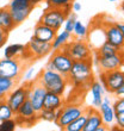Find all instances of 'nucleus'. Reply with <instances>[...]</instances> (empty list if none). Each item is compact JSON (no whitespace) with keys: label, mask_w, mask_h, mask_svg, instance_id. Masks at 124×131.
Wrapping results in <instances>:
<instances>
[{"label":"nucleus","mask_w":124,"mask_h":131,"mask_svg":"<svg viewBox=\"0 0 124 131\" xmlns=\"http://www.w3.org/2000/svg\"><path fill=\"white\" fill-rule=\"evenodd\" d=\"M100 82L106 92L113 94L124 83V70L119 68L109 72H100Z\"/></svg>","instance_id":"8"},{"label":"nucleus","mask_w":124,"mask_h":131,"mask_svg":"<svg viewBox=\"0 0 124 131\" xmlns=\"http://www.w3.org/2000/svg\"><path fill=\"white\" fill-rule=\"evenodd\" d=\"M86 121H87V110H85V112L80 117H78L75 121H73L70 124L67 125L65 128V130L66 131H84Z\"/></svg>","instance_id":"24"},{"label":"nucleus","mask_w":124,"mask_h":131,"mask_svg":"<svg viewBox=\"0 0 124 131\" xmlns=\"http://www.w3.org/2000/svg\"><path fill=\"white\" fill-rule=\"evenodd\" d=\"M34 10V6L24 7V8H12L11 11V16L13 18V21L16 25L22 24L23 21H25L28 19V17L30 16L31 11Z\"/></svg>","instance_id":"21"},{"label":"nucleus","mask_w":124,"mask_h":131,"mask_svg":"<svg viewBox=\"0 0 124 131\" xmlns=\"http://www.w3.org/2000/svg\"><path fill=\"white\" fill-rule=\"evenodd\" d=\"M14 113L11 110V107L8 106V104L6 103V100H3L0 103V122L5 121V119H10L13 118Z\"/></svg>","instance_id":"28"},{"label":"nucleus","mask_w":124,"mask_h":131,"mask_svg":"<svg viewBox=\"0 0 124 131\" xmlns=\"http://www.w3.org/2000/svg\"><path fill=\"white\" fill-rule=\"evenodd\" d=\"M38 118H39V119H43V121L54 122V123H55V121H56V111L42 108V110L38 112Z\"/></svg>","instance_id":"29"},{"label":"nucleus","mask_w":124,"mask_h":131,"mask_svg":"<svg viewBox=\"0 0 124 131\" xmlns=\"http://www.w3.org/2000/svg\"><path fill=\"white\" fill-rule=\"evenodd\" d=\"M67 79H68V83H72L75 88L84 87L86 85L91 86L93 81L92 59L73 61L72 68Z\"/></svg>","instance_id":"1"},{"label":"nucleus","mask_w":124,"mask_h":131,"mask_svg":"<svg viewBox=\"0 0 124 131\" xmlns=\"http://www.w3.org/2000/svg\"><path fill=\"white\" fill-rule=\"evenodd\" d=\"M62 50L67 52L73 61H80V60H90L92 59V50L85 39H75L69 41L65 47H62Z\"/></svg>","instance_id":"6"},{"label":"nucleus","mask_w":124,"mask_h":131,"mask_svg":"<svg viewBox=\"0 0 124 131\" xmlns=\"http://www.w3.org/2000/svg\"><path fill=\"white\" fill-rule=\"evenodd\" d=\"M96 63L100 72H109L113 69H119L124 66V50H119L113 55L98 56L96 57Z\"/></svg>","instance_id":"10"},{"label":"nucleus","mask_w":124,"mask_h":131,"mask_svg":"<svg viewBox=\"0 0 124 131\" xmlns=\"http://www.w3.org/2000/svg\"><path fill=\"white\" fill-rule=\"evenodd\" d=\"M115 122L117 124V128L119 130H124V111L123 112H118L115 116Z\"/></svg>","instance_id":"34"},{"label":"nucleus","mask_w":124,"mask_h":131,"mask_svg":"<svg viewBox=\"0 0 124 131\" xmlns=\"http://www.w3.org/2000/svg\"><path fill=\"white\" fill-rule=\"evenodd\" d=\"M14 117H16L14 119H16L18 125H26V126H31L32 124L36 123L37 119H39L38 113L35 111L34 106L31 105L29 99H26L22 104L18 111L14 113Z\"/></svg>","instance_id":"11"},{"label":"nucleus","mask_w":124,"mask_h":131,"mask_svg":"<svg viewBox=\"0 0 124 131\" xmlns=\"http://www.w3.org/2000/svg\"><path fill=\"white\" fill-rule=\"evenodd\" d=\"M53 51L51 43L49 42H42L36 38L31 37L29 43L25 45V49L23 54L20 55L22 59L24 60H39L42 57L47 56Z\"/></svg>","instance_id":"3"},{"label":"nucleus","mask_w":124,"mask_h":131,"mask_svg":"<svg viewBox=\"0 0 124 131\" xmlns=\"http://www.w3.org/2000/svg\"><path fill=\"white\" fill-rule=\"evenodd\" d=\"M17 125V122L13 118L5 119V121L0 122V131H13Z\"/></svg>","instance_id":"31"},{"label":"nucleus","mask_w":124,"mask_h":131,"mask_svg":"<svg viewBox=\"0 0 124 131\" xmlns=\"http://www.w3.org/2000/svg\"><path fill=\"white\" fill-rule=\"evenodd\" d=\"M105 39L110 44L115 45L118 49L124 48V35L117 29V26L113 24H106L105 25Z\"/></svg>","instance_id":"14"},{"label":"nucleus","mask_w":124,"mask_h":131,"mask_svg":"<svg viewBox=\"0 0 124 131\" xmlns=\"http://www.w3.org/2000/svg\"><path fill=\"white\" fill-rule=\"evenodd\" d=\"M90 88H91V94H92V105L96 108H98L99 105L101 104V101H103L105 88L99 81H92Z\"/></svg>","instance_id":"20"},{"label":"nucleus","mask_w":124,"mask_h":131,"mask_svg":"<svg viewBox=\"0 0 124 131\" xmlns=\"http://www.w3.org/2000/svg\"><path fill=\"white\" fill-rule=\"evenodd\" d=\"M55 36H56V31L54 29L49 28V26L42 24V23H38V24L35 26L34 35H32V37L38 39V41L49 42V43H51V41L54 39Z\"/></svg>","instance_id":"17"},{"label":"nucleus","mask_w":124,"mask_h":131,"mask_svg":"<svg viewBox=\"0 0 124 131\" xmlns=\"http://www.w3.org/2000/svg\"><path fill=\"white\" fill-rule=\"evenodd\" d=\"M32 6L31 5V0H11V3L8 4V8H24V7Z\"/></svg>","instance_id":"33"},{"label":"nucleus","mask_w":124,"mask_h":131,"mask_svg":"<svg viewBox=\"0 0 124 131\" xmlns=\"http://www.w3.org/2000/svg\"><path fill=\"white\" fill-rule=\"evenodd\" d=\"M28 97H29V82L24 83L23 86H19L17 88L12 90L11 92H8L6 94V97H5V100L8 104V106L11 107V110L13 111V113H16L22 104L28 99Z\"/></svg>","instance_id":"13"},{"label":"nucleus","mask_w":124,"mask_h":131,"mask_svg":"<svg viewBox=\"0 0 124 131\" xmlns=\"http://www.w3.org/2000/svg\"><path fill=\"white\" fill-rule=\"evenodd\" d=\"M32 73H34V69H30V70L25 74V78H26V79H30L31 75H32Z\"/></svg>","instance_id":"40"},{"label":"nucleus","mask_w":124,"mask_h":131,"mask_svg":"<svg viewBox=\"0 0 124 131\" xmlns=\"http://www.w3.org/2000/svg\"><path fill=\"white\" fill-rule=\"evenodd\" d=\"M17 25L14 24L13 18L11 16V11L8 6L0 7V28L10 34Z\"/></svg>","instance_id":"19"},{"label":"nucleus","mask_w":124,"mask_h":131,"mask_svg":"<svg viewBox=\"0 0 124 131\" xmlns=\"http://www.w3.org/2000/svg\"><path fill=\"white\" fill-rule=\"evenodd\" d=\"M72 10L73 12H80L81 11V4L78 3V1H73L72 3Z\"/></svg>","instance_id":"38"},{"label":"nucleus","mask_w":124,"mask_h":131,"mask_svg":"<svg viewBox=\"0 0 124 131\" xmlns=\"http://www.w3.org/2000/svg\"><path fill=\"white\" fill-rule=\"evenodd\" d=\"M113 95L116 98H124V83L118 88L117 91H116V92H115Z\"/></svg>","instance_id":"37"},{"label":"nucleus","mask_w":124,"mask_h":131,"mask_svg":"<svg viewBox=\"0 0 124 131\" xmlns=\"http://www.w3.org/2000/svg\"><path fill=\"white\" fill-rule=\"evenodd\" d=\"M67 14L65 11L60 7H48V10L42 14L39 23L47 25L49 28L54 29L55 31H59L61 26L65 24Z\"/></svg>","instance_id":"9"},{"label":"nucleus","mask_w":124,"mask_h":131,"mask_svg":"<svg viewBox=\"0 0 124 131\" xmlns=\"http://www.w3.org/2000/svg\"><path fill=\"white\" fill-rule=\"evenodd\" d=\"M7 37H8V32L0 28V48H3L5 45V43L7 42Z\"/></svg>","instance_id":"36"},{"label":"nucleus","mask_w":124,"mask_h":131,"mask_svg":"<svg viewBox=\"0 0 124 131\" xmlns=\"http://www.w3.org/2000/svg\"><path fill=\"white\" fill-rule=\"evenodd\" d=\"M115 25H116L118 30L124 35V23H115Z\"/></svg>","instance_id":"39"},{"label":"nucleus","mask_w":124,"mask_h":131,"mask_svg":"<svg viewBox=\"0 0 124 131\" xmlns=\"http://www.w3.org/2000/svg\"><path fill=\"white\" fill-rule=\"evenodd\" d=\"M65 100L62 98V95H59L56 93H53V92H47L44 97V101H43V108H47V110H60L63 105H65Z\"/></svg>","instance_id":"18"},{"label":"nucleus","mask_w":124,"mask_h":131,"mask_svg":"<svg viewBox=\"0 0 124 131\" xmlns=\"http://www.w3.org/2000/svg\"><path fill=\"white\" fill-rule=\"evenodd\" d=\"M16 83H17L16 80L8 79V78L0 75V94H1V97H6V94L14 88Z\"/></svg>","instance_id":"25"},{"label":"nucleus","mask_w":124,"mask_h":131,"mask_svg":"<svg viewBox=\"0 0 124 131\" xmlns=\"http://www.w3.org/2000/svg\"><path fill=\"white\" fill-rule=\"evenodd\" d=\"M122 49L116 48L115 45L110 44L107 41H105L103 44L100 45L99 48L97 49V55L98 56H109V55H113L116 52H118Z\"/></svg>","instance_id":"26"},{"label":"nucleus","mask_w":124,"mask_h":131,"mask_svg":"<svg viewBox=\"0 0 124 131\" xmlns=\"http://www.w3.org/2000/svg\"><path fill=\"white\" fill-rule=\"evenodd\" d=\"M78 19L76 18V13H69L68 17L66 18L65 20V30L69 34H73V30H74V24H75V20Z\"/></svg>","instance_id":"30"},{"label":"nucleus","mask_w":124,"mask_h":131,"mask_svg":"<svg viewBox=\"0 0 124 131\" xmlns=\"http://www.w3.org/2000/svg\"><path fill=\"white\" fill-rule=\"evenodd\" d=\"M37 80L45 87L48 92H53L59 95H63L68 86V79L66 76L56 70H50L47 68L41 70L39 75L37 76Z\"/></svg>","instance_id":"2"},{"label":"nucleus","mask_w":124,"mask_h":131,"mask_svg":"<svg viewBox=\"0 0 124 131\" xmlns=\"http://www.w3.org/2000/svg\"><path fill=\"white\" fill-rule=\"evenodd\" d=\"M107 1H110V3H116V1H118V0H107Z\"/></svg>","instance_id":"42"},{"label":"nucleus","mask_w":124,"mask_h":131,"mask_svg":"<svg viewBox=\"0 0 124 131\" xmlns=\"http://www.w3.org/2000/svg\"><path fill=\"white\" fill-rule=\"evenodd\" d=\"M48 91L45 90V87L42 85L39 81L37 80V78L29 82V97L28 99L30 100L31 105L34 106L35 111L36 112H39V111L43 108V101H44V97L47 94Z\"/></svg>","instance_id":"12"},{"label":"nucleus","mask_w":124,"mask_h":131,"mask_svg":"<svg viewBox=\"0 0 124 131\" xmlns=\"http://www.w3.org/2000/svg\"><path fill=\"white\" fill-rule=\"evenodd\" d=\"M45 3H47L48 7H60V8H63V7H67V6H72L73 0H45Z\"/></svg>","instance_id":"32"},{"label":"nucleus","mask_w":124,"mask_h":131,"mask_svg":"<svg viewBox=\"0 0 124 131\" xmlns=\"http://www.w3.org/2000/svg\"><path fill=\"white\" fill-rule=\"evenodd\" d=\"M25 66L26 64L24 62V59H22L20 56L13 59L4 57L0 60V75L17 81L24 73Z\"/></svg>","instance_id":"4"},{"label":"nucleus","mask_w":124,"mask_h":131,"mask_svg":"<svg viewBox=\"0 0 124 131\" xmlns=\"http://www.w3.org/2000/svg\"><path fill=\"white\" fill-rule=\"evenodd\" d=\"M99 112L101 114V118H103V123L105 126H111V125L115 123V116H116V112L113 110V106L111 104L110 98L107 97H103V101L99 105Z\"/></svg>","instance_id":"15"},{"label":"nucleus","mask_w":124,"mask_h":131,"mask_svg":"<svg viewBox=\"0 0 124 131\" xmlns=\"http://www.w3.org/2000/svg\"><path fill=\"white\" fill-rule=\"evenodd\" d=\"M24 49H25V45L20 44V43H14V44L7 45L5 48V50H4V57H6V59L19 57L23 54Z\"/></svg>","instance_id":"23"},{"label":"nucleus","mask_w":124,"mask_h":131,"mask_svg":"<svg viewBox=\"0 0 124 131\" xmlns=\"http://www.w3.org/2000/svg\"><path fill=\"white\" fill-rule=\"evenodd\" d=\"M112 106H113V110L116 113L123 112L124 111V98H117V100L112 104Z\"/></svg>","instance_id":"35"},{"label":"nucleus","mask_w":124,"mask_h":131,"mask_svg":"<svg viewBox=\"0 0 124 131\" xmlns=\"http://www.w3.org/2000/svg\"><path fill=\"white\" fill-rule=\"evenodd\" d=\"M87 110V121L85 124L84 131H97V129L104 124L101 114L96 107H86Z\"/></svg>","instance_id":"16"},{"label":"nucleus","mask_w":124,"mask_h":131,"mask_svg":"<svg viewBox=\"0 0 124 131\" xmlns=\"http://www.w3.org/2000/svg\"><path fill=\"white\" fill-rule=\"evenodd\" d=\"M42 1H43V0H31V5H32V6H36V5H37V4H39V3H42Z\"/></svg>","instance_id":"41"},{"label":"nucleus","mask_w":124,"mask_h":131,"mask_svg":"<svg viewBox=\"0 0 124 131\" xmlns=\"http://www.w3.org/2000/svg\"><path fill=\"white\" fill-rule=\"evenodd\" d=\"M72 64V57L67 52L63 51L62 49H57V50H54L51 59L48 61L45 68L50 69V70H56V72H59L60 74H62L63 76L67 78L69 72H70Z\"/></svg>","instance_id":"5"},{"label":"nucleus","mask_w":124,"mask_h":131,"mask_svg":"<svg viewBox=\"0 0 124 131\" xmlns=\"http://www.w3.org/2000/svg\"><path fill=\"white\" fill-rule=\"evenodd\" d=\"M72 34H69L65 30V31L60 32L59 35L56 34V36L54 37V39L51 41V48L53 50H57V49H61L62 47H65L69 41H72Z\"/></svg>","instance_id":"22"},{"label":"nucleus","mask_w":124,"mask_h":131,"mask_svg":"<svg viewBox=\"0 0 124 131\" xmlns=\"http://www.w3.org/2000/svg\"><path fill=\"white\" fill-rule=\"evenodd\" d=\"M73 35H74L75 37L80 38V39H85V38L87 37V35H88V30H87V28L82 24V23H81V21L76 19L75 24H74Z\"/></svg>","instance_id":"27"},{"label":"nucleus","mask_w":124,"mask_h":131,"mask_svg":"<svg viewBox=\"0 0 124 131\" xmlns=\"http://www.w3.org/2000/svg\"><path fill=\"white\" fill-rule=\"evenodd\" d=\"M86 107L78 104H65L60 110V116L56 121V124L60 129L65 130V128L68 124H70L73 121H75L78 117L85 112Z\"/></svg>","instance_id":"7"},{"label":"nucleus","mask_w":124,"mask_h":131,"mask_svg":"<svg viewBox=\"0 0 124 131\" xmlns=\"http://www.w3.org/2000/svg\"><path fill=\"white\" fill-rule=\"evenodd\" d=\"M123 50H124V48H123Z\"/></svg>","instance_id":"43"}]
</instances>
